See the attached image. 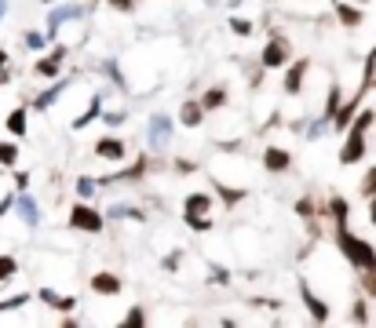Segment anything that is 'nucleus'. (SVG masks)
<instances>
[{"instance_id": "nucleus-21", "label": "nucleus", "mask_w": 376, "mask_h": 328, "mask_svg": "<svg viewBox=\"0 0 376 328\" xmlns=\"http://www.w3.org/2000/svg\"><path fill=\"white\" fill-rule=\"evenodd\" d=\"M102 114H107V109H102V95H92L88 99V106H85V114H80L77 121H73V131H85L88 124H95Z\"/></svg>"}, {"instance_id": "nucleus-34", "label": "nucleus", "mask_w": 376, "mask_h": 328, "mask_svg": "<svg viewBox=\"0 0 376 328\" xmlns=\"http://www.w3.org/2000/svg\"><path fill=\"white\" fill-rule=\"evenodd\" d=\"M208 281L219 284V288H226V284H231V270L219 267V262H212V267H208Z\"/></svg>"}, {"instance_id": "nucleus-12", "label": "nucleus", "mask_w": 376, "mask_h": 328, "mask_svg": "<svg viewBox=\"0 0 376 328\" xmlns=\"http://www.w3.org/2000/svg\"><path fill=\"white\" fill-rule=\"evenodd\" d=\"M260 161H263V168H267L270 175H285V171L292 168V153H289L285 146H267Z\"/></svg>"}, {"instance_id": "nucleus-43", "label": "nucleus", "mask_w": 376, "mask_h": 328, "mask_svg": "<svg viewBox=\"0 0 376 328\" xmlns=\"http://www.w3.org/2000/svg\"><path fill=\"white\" fill-rule=\"evenodd\" d=\"M172 168H176V175H194V171H198V161H190V157H179Z\"/></svg>"}, {"instance_id": "nucleus-39", "label": "nucleus", "mask_w": 376, "mask_h": 328, "mask_svg": "<svg viewBox=\"0 0 376 328\" xmlns=\"http://www.w3.org/2000/svg\"><path fill=\"white\" fill-rule=\"evenodd\" d=\"M226 26H231V33H238V37H248V33H253V22H248V18H238V15L226 18Z\"/></svg>"}, {"instance_id": "nucleus-26", "label": "nucleus", "mask_w": 376, "mask_h": 328, "mask_svg": "<svg viewBox=\"0 0 376 328\" xmlns=\"http://www.w3.org/2000/svg\"><path fill=\"white\" fill-rule=\"evenodd\" d=\"M201 102H205V109H208V114H212V109H223V106H226V87H223V84L208 87V92L201 95Z\"/></svg>"}, {"instance_id": "nucleus-44", "label": "nucleus", "mask_w": 376, "mask_h": 328, "mask_svg": "<svg viewBox=\"0 0 376 328\" xmlns=\"http://www.w3.org/2000/svg\"><path fill=\"white\" fill-rule=\"evenodd\" d=\"M107 4H110L114 11H121V15H132V11H135V4H139V0H107Z\"/></svg>"}, {"instance_id": "nucleus-16", "label": "nucleus", "mask_w": 376, "mask_h": 328, "mask_svg": "<svg viewBox=\"0 0 376 328\" xmlns=\"http://www.w3.org/2000/svg\"><path fill=\"white\" fill-rule=\"evenodd\" d=\"M146 168H150V157H135L128 168H121V171L107 175V179H102V183H139L142 175H146Z\"/></svg>"}, {"instance_id": "nucleus-23", "label": "nucleus", "mask_w": 376, "mask_h": 328, "mask_svg": "<svg viewBox=\"0 0 376 328\" xmlns=\"http://www.w3.org/2000/svg\"><path fill=\"white\" fill-rule=\"evenodd\" d=\"M212 193L219 197L226 208H238V205L245 201V190H241V186H226V183H219V179L212 183Z\"/></svg>"}, {"instance_id": "nucleus-37", "label": "nucleus", "mask_w": 376, "mask_h": 328, "mask_svg": "<svg viewBox=\"0 0 376 328\" xmlns=\"http://www.w3.org/2000/svg\"><path fill=\"white\" fill-rule=\"evenodd\" d=\"M362 197H376V164L372 168H365V175H362Z\"/></svg>"}, {"instance_id": "nucleus-11", "label": "nucleus", "mask_w": 376, "mask_h": 328, "mask_svg": "<svg viewBox=\"0 0 376 328\" xmlns=\"http://www.w3.org/2000/svg\"><path fill=\"white\" fill-rule=\"evenodd\" d=\"M66 87H70V77H55V80H51V87H44V92H40L30 106L37 109V114H44V109H51L62 95H66Z\"/></svg>"}, {"instance_id": "nucleus-13", "label": "nucleus", "mask_w": 376, "mask_h": 328, "mask_svg": "<svg viewBox=\"0 0 376 328\" xmlns=\"http://www.w3.org/2000/svg\"><path fill=\"white\" fill-rule=\"evenodd\" d=\"M37 299L44 303L48 310H55V314H73V310H77V296H62V292H55V288H40Z\"/></svg>"}, {"instance_id": "nucleus-35", "label": "nucleus", "mask_w": 376, "mask_h": 328, "mask_svg": "<svg viewBox=\"0 0 376 328\" xmlns=\"http://www.w3.org/2000/svg\"><path fill=\"white\" fill-rule=\"evenodd\" d=\"M102 70H107L110 73V80L121 87V92H124V87H128V80H124V73H121V66H117V59H107V62H102Z\"/></svg>"}, {"instance_id": "nucleus-20", "label": "nucleus", "mask_w": 376, "mask_h": 328, "mask_svg": "<svg viewBox=\"0 0 376 328\" xmlns=\"http://www.w3.org/2000/svg\"><path fill=\"white\" fill-rule=\"evenodd\" d=\"M30 109H33V106H15V109H11L8 121H4L8 135H15V139H23V135H26V128H30Z\"/></svg>"}, {"instance_id": "nucleus-46", "label": "nucleus", "mask_w": 376, "mask_h": 328, "mask_svg": "<svg viewBox=\"0 0 376 328\" xmlns=\"http://www.w3.org/2000/svg\"><path fill=\"white\" fill-rule=\"evenodd\" d=\"M15 201H18V193H8V197H0V219H4L8 212H15Z\"/></svg>"}, {"instance_id": "nucleus-15", "label": "nucleus", "mask_w": 376, "mask_h": 328, "mask_svg": "<svg viewBox=\"0 0 376 328\" xmlns=\"http://www.w3.org/2000/svg\"><path fill=\"white\" fill-rule=\"evenodd\" d=\"M124 139H117V135H102V139H95V157L99 161H124Z\"/></svg>"}, {"instance_id": "nucleus-19", "label": "nucleus", "mask_w": 376, "mask_h": 328, "mask_svg": "<svg viewBox=\"0 0 376 328\" xmlns=\"http://www.w3.org/2000/svg\"><path fill=\"white\" fill-rule=\"evenodd\" d=\"M183 215H212V193H205V190L186 193V201H183Z\"/></svg>"}, {"instance_id": "nucleus-32", "label": "nucleus", "mask_w": 376, "mask_h": 328, "mask_svg": "<svg viewBox=\"0 0 376 328\" xmlns=\"http://www.w3.org/2000/svg\"><path fill=\"white\" fill-rule=\"evenodd\" d=\"M30 303V292H18L11 299H0V314H11V310H23V306Z\"/></svg>"}, {"instance_id": "nucleus-38", "label": "nucleus", "mask_w": 376, "mask_h": 328, "mask_svg": "<svg viewBox=\"0 0 376 328\" xmlns=\"http://www.w3.org/2000/svg\"><path fill=\"white\" fill-rule=\"evenodd\" d=\"M358 284H362V292H365L369 299H376V267H372V270H362Z\"/></svg>"}, {"instance_id": "nucleus-9", "label": "nucleus", "mask_w": 376, "mask_h": 328, "mask_svg": "<svg viewBox=\"0 0 376 328\" xmlns=\"http://www.w3.org/2000/svg\"><path fill=\"white\" fill-rule=\"evenodd\" d=\"M307 70H310V59H296V62H289L285 80H281V92L296 99V95L303 92V84H307Z\"/></svg>"}, {"instance_id": "nucleus-49", "label": "nucleus", "mask_w": 376, "mask_h": 328, "mask_svg": "<svg viewBox=\"0 0 376 328\" xmlns=\"http://www.w3.org/2000/svg\"><path fill=\"white\" fill-rule=\"evenodd\" d=\"M369 223L376 226V197H369Z\"/></svg>"}, {"instance_id": "nucleus-50", "label": "nucleus", "mask_w": 376, "mask_h": 328, "mask_svg": "<svg viewBox=\"0 0 376 328\" xmlns=\"http://www.w3.org/2000/svg\"><path fill=\"white\" fill-rule=\"evenodd\" d=\"M4 15H8V0H0V22H4Z\"/></svg>"}, {"instance_id": "nucleus-4", "label": "nucleus", "mask_w": 376, "mask_h": 328, "mask_svg": "<svg viewBox=\"0 0 376 328\" xmlns=\"http://www.w3.org/2000/svg\"><path fill=\"white\" fill-rule=\"evenodd\" d=\"M172 135H176V121L169 114H154L150 124H146V142H150V150L161 153L164 146L172 142Z\"/></svg>"}, {"instance_id": "nucleus-41", "label": "nucleus", "mask_w": 376, "mask_h": 328, "mask_svg": "<svg viewBox=\"0 0 376 328\" xmlns=\"http://www.w3.org/2000/svg\"><path fill=\"white\" fill-rule=\"evenodd\" d=\"M179 262H183V248H172L169 255H164V259H161V267H164V270H169V274H176V270H179Z\"/></svg>"}, {"instance_id": "nucleus-28", "label": "nucleus", "mask_w": 376, "mask_h": 328, "mask_svg": "<svg viewBox=\"0 0 376 328\" xmlns=\"http://www.w3.org/2000/svg\"><path fill=\"white\" fill-rule=\"evenodd\" d=\"M99 186H102V179H92V175H80V179H77V197H80V201H92V197L99 193Z\"/></svg>"}, {"instance_id": "nucleus-5", "label": "nucleus", "mask_w": 376, "mask_h": 328, "mask_svg": "<svg viewBox=\"0 0 376 328\" xmlns=\"http://www.w3.org/2000/svg\"><path fill=\"white\" fill-rule=\"evenodd\" d=\"M292 59V48H289V37L274 33L267 44H263V51H260V66L263 70H278V66H289Z\"/></svg>"}, {"instance_id": "nucleus-47", "label": "nucleus", "mask_w": 376, "mask_h": 328, "mask_svg": "<svg viewBox=\"0 0 376 328\" xmlns=\"http://www.w3.org/2000/svg\"><path fill=\"white\" fill-rule=\"evenodd\" d=\"M30 186V175L26 171H15V190H26Z\"/></svg>"}, {"instance_id": "nucleus-24", "label": "nucleus", "mask_w": 376, "mask_h": 328, "mask_svg": "<svg viewBox=\"0 0 376 328\" xmlns=\"http://www.w3.org/2000/svg\"><path fill=\"white\" fill-rule=\"evenodd\" d=\"M329 215H332V226H347V219H351V205L344 201L340 193H332V197H329Z\"/></svg>"}, {"instance_id": "nucleus-10", "label": "nucleus", "mask_w": 376, "mask_h": 328, "mask_svg": "<svg viewBox=\"0 0 376 328\" xmlns=\"http://www.w3.org/2000/svg\"><path fill=\"white\" fill-rule=\"evenodd\" d=\"M88 284H92V292H95V296H107V299H114V296L124 292V277H117V274H110V270L92 274Z\"/></svg>"}, {"instance_id": "nucleus-31", "label": "nucleus", "mask_w": 376, "mask_h": 328, "mask_svg": "<svg viewBox=\"0 0 376 328\" xmlns=\"http://www.w3.org/2000/svg\"><path fill=\"white\" fill-rule=\"evenodd\" d=\"M142 324H146V306H132V310L121 317V328H142Z\"/></svg>"}, {"instance_id": "nucleus-14", "label": "nucleus", "mask_w": 376, "mask_h": 328, "mask_svg": "<svg viewBox=\"0 0 376 328\" xmlns=\"http://www.w3.org/2000/svg\"><path fill=\"white\" fill-rule=\"evenodd\" d=\"M15 212H18V219H23L26 226H40V219H44V212H40V205H37V197H30L26 190H18Z\"/></svg>"}, {"instance_id": "nucleus-29", "label": "nucleus", "mask_w": 376, "mask_h": 328, "mask_svg": "<svg viewBox=\"0 0 376 328\" xmlns=\"http://www.w3.org/2000/svg\"><path fill=\"white\" fill-rule=\"evenodd\" d=\"M183 223L190 226L194 233H208V230L216 226V219H212V215H183Z\"/></svg>"}, {"instance_id": "nucleus-33", "label": "nucleus", "mask_w": 376, "mask_h": 328, "mask_svg": "<svg viewBox=\"0 0 376 328\" xmlns=\"http://www.w3.org/2000/svg\"><path fill=\"white\" fill-rule=\"evenodd\" d=\"M18 161V146L15 142H0V168H15Z\"/></svg>"}, {"instance_id": "nucleus-2", "label": "nucleus", "mask_w": 376, "mask_h": 328, "mask_svg": "<svg viewBox=\"0 0 376 328\" xmlns=\"http://www.w3.org/2000/svg\"><path fill=\"white\" fill-rule=\"evenodd\" d=\"M372 121H376L372 109H362V114L351 121V128L344 131V146H340V164H344V168L365 161V135H369Z\"/></svg>"}, {"instance_id": "nucleus-42", "label": "nucleus", "mask_w": 376, "mask_h": 328, "mask_svg": "<svg viewBox=\"0 0 376 328\" xmlns=\"http://www.w3.org/2000/svg\"><path fill=\"white\" fill-rule=\"evenodd\" d=\"M102 121H107V128H121L128 121V114H124V109H110V114H102Z\"/></svg>"}, {"instance_id": "nucleus-1", "label": "nucleus", "mask_w": 376, "mask_h": 328, "mask_svg": "<svg viewBox=\"0 0 376 328\" xmlns=\"http://www.w3.org/2000/svg\"><path fill=\"white\" fill-rule=\"evenodd\" d=\"M332 245L340 248V255L351 262L354 270H372L376 267V248L369 245L365 237H358V233H351L347 226H336V233H332Z\"/></svg>"}, {"instance_id": "nucleus-6", "label": "nucleus", "mask_w": 376, "mask_h": 328, "mask_svg": "<svg viewBox=\"0 0 376 328\" xmlns=\"http://www.w3.org/2000/svg\"><path fill=\"white\" fill-rule=\"evenodd\" d=\"M296 288H300V303L307 306V314H310V321H315V324H325L329 317H332V306L315 292V288H310V284L300 277V284H296Z\"/></svg>"}, {"instance_id": "nucleus-17", "label": "nucleus", "mask_w": 376, "mask_h": 328, "mask_svg": "<svg viewBox=\"0 0 376 328\" xmlns=\"http://www.w3.org/2000/svg\"><path fill=\"white\" fill-rule=\"evenodd\" d=\"M336 18H340L344 30H362L365 11H362L358 4H351V0H336Z\"/></svg>"}, {"instance_id": "nucleus-40", "label": "nucleus", "mask_w": 376, "mask_h": 328, "mask_svg": "<svg viewBox=\"0 0 376 328\" xmlns=\"http://www.w3.org/2000/svg\"><path fill=\"white\" fill-rule=\"evenodd\" d=\"M296 215L303 219V223H315V201H310V197H300V201H296Z\"/></svg>"}, {"instance_id": "nucleus-27", "label": "nucleus", "mask_w": 376, "mask_h": 328, "mask_svg": "<svg viewBox=\"0 0 376 328\" xmlns=\"http://www.w3.org/2000/svg\"><path fill=\"white\" fill-rule=\"evenodd\" d=\"M48 30H26L23 33V48H30V51H44L48 48Z\"/></svg>"}, {"instance_id": "nucleus-48", "label": "nucleus", "mask_w": 376, "mask_h": 328, "mask_svg": "<svg viewBox=\"0 0 376 328\" xmlns=\"http://www.w3.org/2000/svg\"><path fill=\"white\" fill-rule=\"evenodd\" d=\"M4 70H11V59H8L4 48H0V73H4Z\"/></svg>"}, {"instance_id": "nucleus-7", "label": "nucleus", "mask_w": 376, "mask_h": 328, "mask_svg": "<svg viewBox=\"0 0 376 328\" xmlns=\"http://www.w3.org/2000/svg\"><path fill=\"white\" fill-rule=\"evenodd\" d=\"M66 44H55V48L48 51V55H40L37 62H33V77H40V80H55L59 73H62V62H66Z\"/></svg>"}, {"instance_id": "nucleus-8", "label": "nucleus", "mask_w": 376, "mask_h": 328, "mask_svg": "<svg viewBox=\"0 0 376 328\" xmlns=\"http://www.w3.org/2000/svg\"><path fill=\"white\" fill-rule=\"evenodd\" d=\"M85 15H88L85 4H59V8H51V11H48V37L55 40L62 22H77V18H85Z\"/></svg>"}, {"instance_id": "nucleus-45", "label": "nucleus", "mask_w": 376, "mask_h": 328, "mask_svg": "<svg viewBox=\"0 0 376 328\" xmlns=\"http://www.w3.org/2000/svg\"><path fill=\"white\" fill-rule=\"evenodd\" d=\"M253 306H256V310H281V299H253Z\"/></svg>"}, {"instance_id": "nucleus-36", "label": "nucleus", "mask_w": 376, "mask_h": 328, "mask_svg": "<svg viewBox=\"0 0 376 328\" xmlns=\"http://www.w3.org/2000/svg\"><path fill=\"white\" fill-rule=\"evenodd\" d=\"M351 321H354V324H369V303H365V299H354V306H351Z\"/></svg>"}, {"instance_id": "nucleus-30", "label": "nucleus", "mask_w": 376, "mask_h": 328, "mask_svg": "<svg viewBox=\"0 0 376 328\" xmlns=\"http://www.w3.org/2000/svg\"><path fill=\"white\" fill-rule=\"evenodd\" d=\"M15 274H18V259L8 255V252H0V284H8Z\"/></svg>"}, {"instance_id": "nucleus-22", "label": "nucleus", "mask_w": 376, "mask_h": 328, "mask_svg": "<svg viewBox=\"0 0 376 328\" xmlns=\"http://www.w3.org/2000/svg\"><path fill=\"white\" fill-rule=\"evenodd\" d=\"M107 219H117V223H124V219H128V223H146V212L135 205H110Z\"/></svg>"}, {"instance_id": "nucleus-25", "label": "nucleus", "mask_w": 376, "mask_h": 328, "mask_svg": "<svg viewBox=\"0 0 376 328\" xmlns=\"http://www.w3.org/2000/svg\"><path fill=\"white\" fill-rule=\"evenodd\" d=\"M340 106H344V92H340V84H329V95H325V109H322V117L336 121Z\"/></svg>"}, {"instance_id": "nucleus-3", "label": "nucleus", "mask_w": 376, "mask_h": 328, "mask_svg": "<svg viewBox=\"0 0 376 328\" xmlns=\"http://www.w3.org/2000/svg\"><path fill=\"white\" fill-rule=\"evenodd\" d=\"M70 226L80 230V233H102L107 230V215H102L95 205H88V201H77L70 208Z\"/></svg>"}, {"instance_id": "nucleus-18", "label": "nucleus", "mask_w": 376, "mask_h": 328, "mask_svg": "<svg viewBox=\"0 0 376 328\" xmlns=\"http://www.w3.org/2000/svg\"><path fill=\"white\" fill-rule=\"evenodd\" d=\"M205 102L201 99H183V106H179V124L183 128H201V121H205Z\"/></svg>"}]
</instances>
